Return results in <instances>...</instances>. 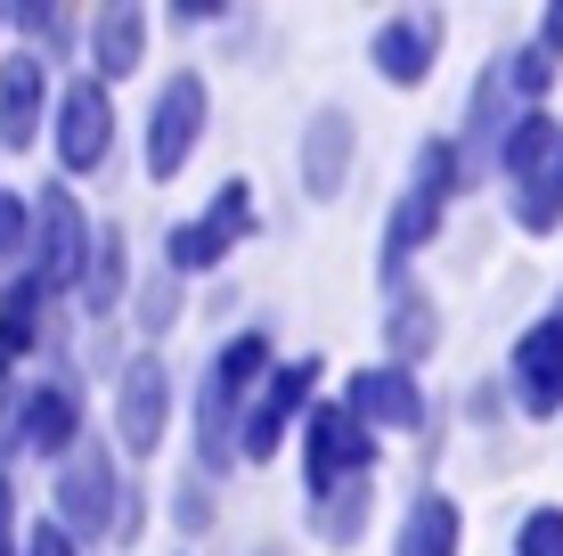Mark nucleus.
<instances>
[{
	"label": "nucleus",
	"mask_w": 563,
	"mask_h": 556,
	"mask_svg": "<svg viewBox=\"0 0 563 556\" xmlns=\"http://www.w3.org/2000/svg\"><path fill=\"white\" fill-rule=\"evenodd\" d=\"M269 369H278V352H269V328H238L221 352L205 360V377H197V417H188L205 475H229V467H238L245 410H254V393L269 385Z\"/></svg>",
	"instance_id": "nucleus-1"
},
{
	"label": "nucleus",
	"mask_w": 563,
	"mask_h": 556,
	"mask_svg": "<svg viewBox=\"0 0 563 556\" xmlns=\"http://www.w3.org/2000/svg\"><path fill=\"white\" fill-rule=\"evenodd\" d=\"M457 188H474V181H465V156H457V131H441V140H417L409 181H400L393 221H384V295H400V286H409V262L441 238V221H450Z\"/></svg>",
	"instance_id": "nucleus-2"
},
{
	"label": "nucleus",
	"mask_w": 563,
	"mask_h": 556,
	"mask_svg": "<svg viewBox=\"0 0 563 556\" xmlns=\"http://www.w3.org/2000/svg\"><path fill=\"white\" fill-rule=\"evenodd\" d=\"M49 515L74 532V541H131V524H140V491H131L123 458H114L99 434H90L74 458H57V483H49Z\"/></svg>",
	"instance_id": "nucleus-3"
},
{
	"label": "nucleus",
	"mask_w": 563,
	"mask_h": 556,
	"mask_svg": "<svg viewBox=\"0 0 563 556\" xmlns=\"http://www.w3.org/2000/svg\"><path fill=\"white\" fill-rule=\"evenodd\" d=\"M498 188H507V214L522 238H555L563 229V115L539 107L522 115L498 148Z\"/></svg>",
	"instance_id": "nucleus-4"
},
{
	"label": "nucleus",
	"mask_w": 563,
	"mask_h": 556,
	"mask_svg": "<svg viewBox=\"0 0 563 556\" xmlns=\"http://www.w3.org/2000/svg\"><path fill=\"white\" fill-rule=\"evenodd\" d=\"M352 491H376V434L352 401H319L302 417V508L352 500Z\"/></svg>",
	"instance_id": "nucleus-5"
},
{
	"label": "nucleus",
	"mask_w": 563,
	"mask_h": 556,
	"mask_svg": "<svg viewBox=\"0 0 563 556\" xmlns=\"http://www.w3.org/2000/svg\"><path fill=\"white\" fill-rule=\"evenodd\" d=\"M90 246H99V221L74 205L66 181H49L42 197H33V254H25V279L42 286L49 303L82 295V271H90Z\"/></svg>",
	"instance_id": "nucleus-6"
},
{
	"label": "nucleus",
	"mask_w": 563,
	"mask_h": 556,
	"mask_svg": "<svg viewBox=\"0 0 563 556\" xmlns=\"http://www.w3.org/2000/svg\"><path fill=\"white\" fill-rule=\"evenodd\" d=\"M238 238H254V181H221L205 197V214L164 229V271L172 279H205L238 254Z\"/></svg>",
	"instance_id": "nucleus-7"
},
{
	"label": "nucleus",
	"mask_w": 563,
	"mask_h": 556,
	"mask_svg": "<svg viewBox=\"0 0 563 556\" xmlns=\"http://www.w3.org/2000/svg\"><path fill=\"white\" fill-rule=\"evenodd\" d=\"M49 148H57V172H66V181L107 172V156H114V90L99 74H66V83H57Z\"/></svg>",
	"instance_id": "nucleus-8"
},
{
	"label": "nucleus",
	"mask_w": 563,
	"mask_h": 556,
	"mask_svg": "<svg viewBox=\"0 0 563 556\" xmlns=\"http://www.w3.org/2000/svg\"><path fill=\"white\" fill-rule=\"evenodd\" d=\"M172 360L155 352V344H140V352L114 369V443H123L131 458H155L172 434Z\"/></svg>",
	"instance_id": "nucleus-9"
},
{
	"label": "nucleus",
	"mask_w": 563,
	"mask_h": 556,
	"mask_svg": "<svg viewBox=\"0 0 563 556\" xmlns=\"http://www.w3.org/2000/svg\"><path fill=\"white\" fill-rule=\"evenodd\" d=\"M205 123H212V90H205L197 66H180L164 90H155V107H147V181H172V172L197 156Z\"/></svg>",
	"instance_id": "nucleus-10"
},
{
	"label": "nucleus",
	"mask_w": 563,
	"mask_h": 556,
	"mask_svg": "<svg viewBox=\"0 0 563 556\" xmlns=\"http://www.w3.org/2000/svg\"><path fill=\"white\" fill-rule=\"evenodd\" d=\"M507 401L522 417H563V319L555 312H539L531 328L515 336V352H507Z\"/></svg>",
	"instance_id": "nucleus-11"
},
{
	"label": "nucleus",
	"mask_w": 563,
	"mask_h": 556,
	"mask_svg": "<svg viewBox=\"0 0 563 556\" xmlns=\"http://www.w3.org/2000/svg\"><path fill=\"white\" fill-rule=\"evenodd\" d=\"M90 443V426H82V385H74L66 369H49V377H25V434H16V450H33V458H74Z\"/></svg>",
	"instance_id": "nucleus-12"
},
{
	"label": "nucleus",
	"mask_w": 563,
	"mask_h": 556,
	"mask_svg": "<svg viewBox=\"0 0 563 556\" xmlns=\"http://www.w3.org/2000/svg\"><path fill=\"white\" fill-rule=\"evenodd\" d=\"M310 385H319V360H278L269 385L254 393V410H245L238 458H278L286 426H302V417H310Z\"/></svg>",
	"instance_id": "nucleus-13"
},
{
	"label": "nucleus",
	"mask_w": 563,
	"mask_h": 556,
	"mask_svg": "<svg viewBox=\"0 0 563 556\" xmlns=\"http://www.w3.org/2000/svg\"><path fill=\"white\" fill-rule=\"evenodd\" d=\"M57 115V74L42 50H9L0 57V148H33Z\"/></svg>",
	"instance_id": "nucleus-14"
},
{
	"label": "nucleus",
	"mask_w": 563,
	"mask_h": 556,
	"mask_svg": "<svg viewBox=\"0 0 563 556\" xmlns=\"http://www.w3.org/2000/svg\"><path fill=\"white\" fill-rule=\"evenodd\" d=\"M441 42H450V25H441L433 9H393L376 33H367V66H376L393 90H417L424 74H433Z\"/></svg>",
	"instance_id": "nucleus-15"
},
{
	"label": "nucleus",
	"mask_w": 563,
	"mask_h": 556,
	"mask_svg": "<svg viewBox=\"0 0 563 556\" xmlns=\"http://www.w3.org/2000/svg\"><path fill=\"white\" fill-rule=\"evenodd\" d=\"M343 401L367 417V434H424V410H433V401H424V377L400 369V360H367Z\"/></svg>",
	"instance_id": "nucleus-16"
},
{
	"label": "nucleus",
	"mask_w": 563,
	"mask_h": 556,
	"mask_svg": "<svg viewBox=\"0 0 563 556\" xmlns=\"http://www.w3.org/2000/svg\"><path fill=\"white\" fill-rule=\"evenodd\" d=\"M352 140H360V123H352V107H319L302 123V148H295V181H302V197H343V181H352Z\"/></svg>",
	"instance_id": "nucleus-17"
},
{
	"label": "nucleus",
	"mask_w": 563,
	"mask_h": 556,
	"mask_svg": "<svg viewBox=\"0 0 563 556\" xmlns=\"http://www.w3.org/2000/svg\"><path fill=\"white\" fill-rule=\"evenodd\" d=\"M147 25H155V9H99L82 25V50H90V74L114 90L123 74H140V57H147Z\"/></svg>",
	"instance_id": "nucleus-18"
},
{
	"label": "nucleus",
	"mask_w": 563,
	"mask_h": 556,
	"mask_svg": "<svg viewBox=\"0 0 563 556\" xmlns=\"http://www.w3.org/2000/svg\"><path fill=\"white\" fill-rule=\"evenodd\" d=\"M393 556H465V515L441 483H424L409 508H400V532H393Z\"/></svg>",
	"instance_id": "nucleus-19"
},
{
	"label": "nucleus",
	"mask_w": 563,
	"mask_h": 556,
	"mask_svg": "<svg viewBox=\"0 0 563 556\" xmlns=\"http://www.w3.org/2000/svg\"><path fill=\"white\" fill-rule=\"evenodd\" d=\"M131 286H140V279H131V238L107 221V229H99V246H90V271H82V295H74V303H82L90 328H107V319L131 303Z\"/></svg>",
	"instance_id": "nucleus-20"
},
{
	"label": "nucleus",
	"mask_w": 563,
	"mask_h": 556,
	"mask_svg": "<svg viewBox=\"0 0 563 556\" xmlns=\"http://www.w3.org/2000/svg\"><path fill=\"white\" fill-rule=\"evenodd\" d=\"M384 344H393L384 360L417 369V360H424V352L441 344V303L424 295V286H400V295H384Z\"/></svg>",
	"instance_id": "nucleus-21"
},
{
	"label": "nucleus",
	"mask_w": 563,
	"mask_h": 556,
	"mask_svg": "<svg viewBox=\"0 0 563 556\" xmlns=\"http://www.w3.org/2000/svg\"><path fill=\"white\" fill-rule=\"evenodd\" d=\"M180 312H188V279H172V271H147L140 286H131V328H140L147 344H164Z\"/></svg>",
	"instance_id": "nucleus-22"
},
{
	"label": "nucleus",
	"mask_w": 563,
	"mask_h": 556,
	"mask_svg": "<svg viewBox=\"0 0 563 556\" xmlns=\"http://www.w3.org/2000/svg\"><path fill=\"white\" fill-rule=\"evenodd\" d=\"M25 254H33V197H9V188H0V295L25 279Z\"/></svg>",
	"instance_id": "nucleus-23"
},
{
	"label": "nucleus",
	"mask_w": 563,
	"mask_h": 556,
	"mask_svg": "<svg viewBox=\"0 0 563 556\" xmlns=\"http://www.w3.org/2000/svg\"><path fill=\"white\" fill-rule=\"evenodd\" d=\"M515 556H563V500L522 508V524H515Z\"/></svg>",
	"instance_id": "nucleus-24"
},
{
	"label": "nucleus",
	"mask_w": 563,
	"mask_h": 556,
	"mask_svg": "<svg viewBox=\"0 0 563 556\" xmlns=\"http://www.w3.org/2000/svg\"><path fill=\"white\" fill-rule=\"evenodd\" d=\"M172 524H180V532H205V524H212V475H205V467L172 491Z\"/></svg>",
	"instance_id": "nucleus-25"
},
{
	"label": "nucleus",
	"mask_w": 563,
	"mask_h": 556,
	"mask_svg": "<svg viewBox=\"0 0 563 556\" xmlns=\"http://www.w3.org/2000/svg\"><path fill=\"white\" fill-rule=\"evenodd\" d=\"M16 556H82V541H74V532L49 515V524H33V532H25V548H16Z\"/></svg>",
	"instance_id": "nucleus-26"
},
{
	"label": "nucleus",
	"mask_w": 563,
	"mask_h": 556,
	"mask_svg": "<svg viewBox=\"0 0 563 556\" xmlns=\"http://www.w3.org/2000/svg\"><path fill=\"white\" fill-rule=\"evenodd\" d=\"M172 25H221V17H238V9H221V0H180V9H164Z\"/></svg>",
	"instance_id": "nucleus-27"
},
{
	"label": "nucleus",
	"mask_w": 563,
	"mask_h": 556,
	"mask_svg": "<svg viewBox=\"0 0 563 556\" xmlns=\"http://www.w3.org/2000/svg\"><path fill=\"white\" fill-rule=\"evenodd\" d=\"M539 50L548 57H563V0H548V9H539V33H531Z\"/></svg>",
	"instance_id": "nucleus-28"
},
{
	"label": "nucleus",
	"mask_w": 563,
	"mask_h": 556,
	"mask_svg": "<svg viewBox=\"0 0 563 556\" xmlns=\"http://www.w3.org/2000/svg\"><path fill=\"white\" fill-rule=\"evenodd\" d=\"M548 312H555V319H563V295H555V303H548Z\"/></svg>",
	"instance_id": "nucleus-29"
},
{
	"label": "nucleus",
	"mask_w": 563,
	"mask_h": 556,
	"mask_svg": "<svg viewBox=\"0 0 563 556\" xmlns=\"http://www.w3.org/2000/svg\"><path fill=\"white\" fill-rule=\"evenodd\" d=\"M262 556H286V548H262Z\"/></svg>",
	"instance_id": "nucleus-30"
},
{
	"label": "nucleus",
	"mask_w": 563,
	"mask_h": 556,
	"mask_svg": "<svg viewBox=\"0 0 563 556\" xmlns=\"http://www.w3.org/2000/svg\"><path fill=\"white\" fill-rule=\"evenodd\" d=\"M0 25H9V9H0Z\"/></svg>",
	"instance_id": "nucleus-31"
}]
</instances>
